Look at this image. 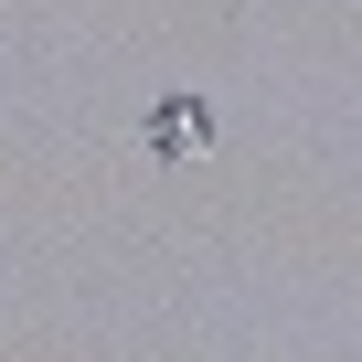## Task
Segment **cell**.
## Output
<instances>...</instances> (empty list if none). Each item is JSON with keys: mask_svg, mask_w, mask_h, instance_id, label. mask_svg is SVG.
<instances>
[{"mask_svg": "<svg viewBox=\"0 0 362 362\" xmlns=\"http://www.w3.org/2000/svg\"><path fill=\"white\" fill-rule=\"evenodd\" d=\"M203 128H214V117H203V96H160V117H149V139H160V149H203Z\"/></svg>", "mask_w": 362, "mask_h": 362, "instance_id": "1", "label": "cell"}]
</instances>
